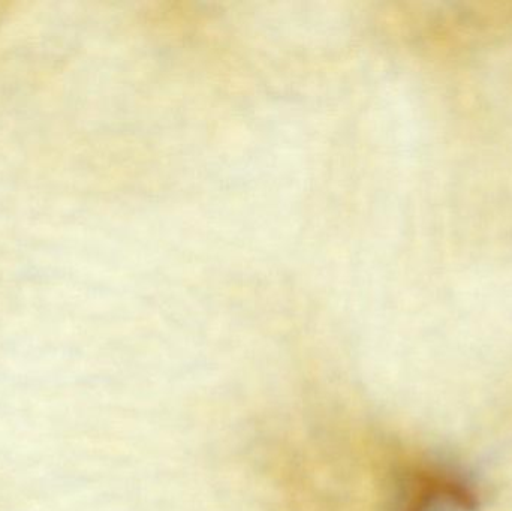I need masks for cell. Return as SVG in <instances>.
<instances>
[{"label":"cell","instance_id":"cell-1","mask_svg":"<svg viewBox=\"0 0 512 511\" xmlns=\"http://www.w3.org/2000/svg\"><path fill=\"white\" fill-rule=\"evenodd\" d=\"M393 507L396 511H477L480 495L465 474L445 465H430L399 477Z\"/></svg>","mask_w":512,"mask_h":511}]
</instances>
